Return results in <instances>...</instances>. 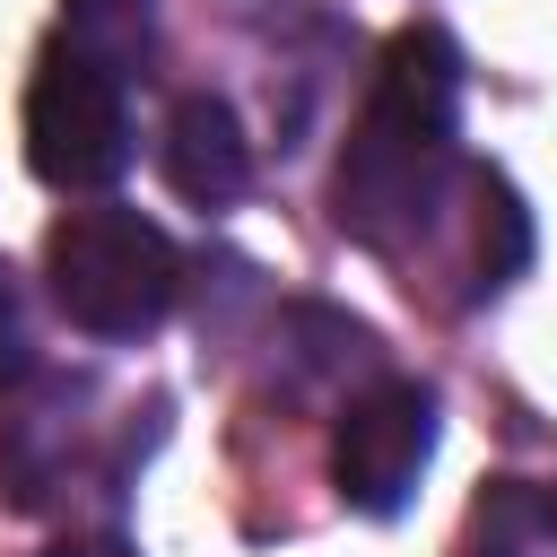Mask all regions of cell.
<instances>
[{
	"instance_id": "6da1fadb",
	"label": "cell",
	"mask_w": 557,
	"mask_h": 557,
	"mask_svg": "<svg viewBox=\"0 0 557 557\" xmlns=\"http://www.w3.org/2000/svg\"><path fill=\"white\" fill-rule=\"evenodd\" d=\"M461 52L444 26H400L331 174V218L366 252H409L461 183Z\"/></svg>"
},
{
	"instance_id": "52a82bcc",
	"label": "cell",
	"mask_w": 557,
	"mask_h": 557,
	"mask_svg": "<svg viewBox=\"0 0 557 557\" xmlns=\"http://www.w3.org/2000/svg\"><path fill=\"white\" fill-rule=\"evenodd\" d=\"M453 557H557V496L531 479H487L461 513Z\"/></svg>"
},
{
	"instance_id": "277c9868",
	"label": "cell",
	"mask_w": 557,
	"mask_h": 557,
	"mask_svg": "<svg viewBox=\"0 0 557 557\" xmlns=\"http://www.w3.org/2000/svg\"><path fill=\"white\" fill-rule=\"evenodd\" d=\"M426 461H435V392L426 383H400V374L366 383L331 426V487H339V505H357L374 522H392L418 496Z\"/></svg>"
},
{
	"instance_id": "30bf717a",
	"label": "cell",
	"mask_w": 557,
	"mask_h": 557,
	"mask_svg": "<svg viewBox=\"0 0 557 557\" xmlns=\"http://www.w3.org/2000/svg\"><path fill=\"white\" fill-rule=\"evenodd\" d=\"M52 557H131L122 540H70V548H52Z\"/></svg>"
},
{
	"instance_id": "3957f363",
	"label": "cell",
	"mask_w": 557,
	"mask_h": 557,
	"mask_svg": "<svg viewBox=\"0 0 557 557\" xmlns=\"http://www.w3.org/2000/svg\"><path fill=\"white\" fill-rule=\"evenodd\" d=\"M26 165L52 191H104L131 165V113L122 70L96 61L78 35H52L26 78Z\"/></svg>"
},
{
	"instance_id": "8992f818",
	"label": "cell",
	"mask_w": 557,
	"mask_h": 557,
	"mask_svg": "<svg viewBox=\"0 0 557 557\" xmlns=\"http://www.w3.org/2000/svg\"><path fill=\"white\" fill-rule=\"evenodd\" d=\"M461 278H470V296H496L522 261H531V218H522V200H513V183L505 174H487V165H470L461 174Z\"/></svg>"
},
{
	"instance_id": "9c48e42d",
	"label": "cell",
	"mask_w": 557,
	"mask_h": 557,
	"mask_svg": "<svg viewBox=\"0 0 557 557\" xmlns=\"http://www.w3.org/2000/svg\"><path fill=\"white\" fill-rule=\"evenodd\" d=\"M26 374H35V313H26L17 270L0 261V392H17Z\"/></svg>"
},
{
	"instance_id": "ba28073f",
	"label": "cell",
	"mask_w": 557,
	"mask_h": 557,
	"mask_svg": "<svg viewBox=\"0 0 557 557\" xmlns=\"http://www.w3.org/2000/svg\"><path fill=\"white\" fill-rule=\"evenodd\" d=\"M61 35H78L96 61L131 70V61L148 52V0H70V26H61Z\"/></svg>"
},
{
	"instance_id": "5b68a950",
	"label": "cell",
	"mask_w": 557,
	"mask_h": 557,
	"mask_svg": "<svg viewBox=\"0 0 557 557\" xmlns=\"http://www.w3.org/2000/svg\"><path fill=\"white\" fill-rule=\"evenodd\" d=\"M157 165H165V183H174L191 209H226V200H244V183H252V148H244L235 104H226V96H183V104L165 113Z\"/></svg>"
},
{
	"instance_id": "7a4b0ae2",
	"label": "cell",
	"mask_w": 557,
	"mask_h": 557,
	"mask_svg": "<svg viewBox=\"0 0 557 557\" xmlns=\"http://www.w3.org/2000/svg\"><path fill=\"white\" fill-rule=\"evenodd\" d=\"M44 287H52L61 322L87 339H148L183 296V252L157 218L122 209V200H87V209L52 218Z\"/></svg>"
}]
</instances>
